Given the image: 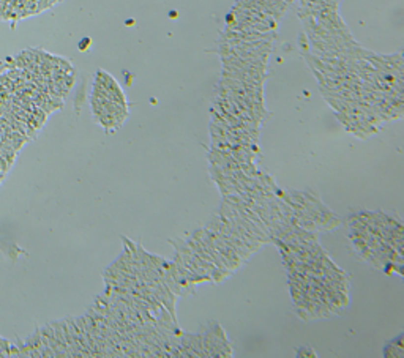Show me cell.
<instances>
[{
  "label": "cell",
  "mask_w": 404,
  "mask_h": 358,
  "mask_svg": "<svg viewBox=\"0 0 404 358\" xmlns=\"http://www.w3.org/2000/svg\"><path fill=\"white\" fill-rule=\"evenodd\" d=\"M404 334H400L398 338L392 339V342L384 347V357L385 358H404Z\"/></svg>",
  "instance_id": "6da1fadb"
},
{
  "label": "cell",
  "mask_w": 404,
  "mask_h": 358,
  "mask_svg": "<svg viewBox=\"0 0 404 358\" xmlns=\"http://www.w3.org/2000/svg\"><path fill=\"white\" fill-rule=\"evenodd\" d=\"M0 357H10V342L0 336Z\"/></svg>",
  "instance_id": "7a4b0ae2"
},
{
  "label": "cell",
  "mask_w": 404,
  "mask_h": 358,
  "mask_svg": "<svg viewBox=\"0 0 404 358\" xmlns=\"http://www.w3.org/2000/svg\"><path fill=\"white\" fill-rule=\"evenodd\" d=\"M297 357H311V358H314L317 355H316V352H313L311 349L303 347V349H297Z\"/></svg>",
  "instance_id": "3957f363"
},
{
  "label": "cell",
  "mask_w": 404,
  "mask_h": 358,
  "mask_svg": "<svg viewBox=\"0 0 404 358\" xmlns=\"http://www.w3.org/2000/svg\"><path fill=\"white\" fill-rule=\"evenodd\" d=\"M10 357H21V352L16 344H10Z\"/></svg>",
  "instance_id": "277c9868"
},
{
  "label": "cell",
  "mask_w": 404,
  "mask_h": 358,
  "mask_svg": "<svg viewBox=\"0 0 404 358\" xmlns=\"http://www.w3.org/2000/svg\"><path fill=\"white\" fill-rule=\"evenodd\" d=\"M87 46H90V38H84V40L79 43V49L81 51H86Z\"/></svg>",
  "instance_id": "5b68a950"
}]
</instances>
